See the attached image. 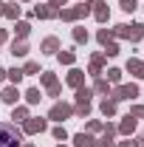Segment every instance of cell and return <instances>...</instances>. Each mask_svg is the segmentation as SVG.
Here are the masks:
<instances>
[{
  "label": "cell",
  "mask_w": 144,
  "mask_h": 147,
  "mask_svg": "<svg viewBox=\"0 0 144 147\" xmlns=\"http://www.w3.org/2000/svg\"><path fill=\"white\" fill-rule=\"evenodd\" d=\"M11 54H14V57H26V54H28V45H26L23 40H20V42L14 40V42H11Z\"/></svg>",
  "instance_id": "8fae6325"
},
{
  "label": "cell",
  "mask_w": 144,
  "mask_h": 147,
  "mask_svg": "<svg viewBox=\"0 0 144 147\" xmlns=\"http://www.w3.org/2000/svg\"><path fill=\"white\" fill-rule=\"evenodd\" d=\"M108 79H110V82H119V79H122V71H119V68H110V71H108Z\"/></svg>",
  "instance_id": "4316f807"
},
{
  "label": "cell",
  "mask_w": 144,
  "mask_h": 147,
  "mask_svg": "<svg viewBox=\"0 0 144 147\" xmlns=\"http://www.w3.org/2000/svg\"><path fill=\"white\" fill-rule=\"evenodd\" d=\"M102 113H105V116H113V113H116V102H113V99H105V102H102Z\"/></svg>",
  "instance_id": "2e32d148"
},
{
  "label": "cell",
  "mask_w": 144,
  "mask_h": 147,
  "mask_svg": "<svg viewBox=\"0 0 144 147\" xmlns=\"http://www.w3.org/2000/svg\"><path fill=\"white\" fill-rule=\"evenodd\" d=\"M82 79H85L82 71H71L68 74V85H73V88H82Z\"/></svg>",
  "instance_id": "7c38bea8"
},
{
  "label": "cell",
  "mask_w": 144,
  "mask_h": 147,
  "mask_svg": "<svg viewBox=\"0 0 144 147\" xmlns=\"http://www.w3.org/2000/svg\"><path fill=\"white\" fill-rule=\"evenodd\" d=\"M54 139H59V142H65V139H68V133H65V127H54Z\"/></svg>",
  "instance_id": "f1b7e54d"
},
{
  "label": "cell",
  "mask_w": 144,
  "mask_h": 147,
  "mask_svg": "<svg viewBox=\"0 0 144 147\" xmlns=\"http://www.w3.org/2000/svg\"><path fill=\"white\" fill-rule=\"evenodd\" d=\"M6 74H9V79H11V82H14V85H17L20 79H23V76H26V74L20 71V68H11V71H6Z\"/></svg>",
  "instance_id": "ac0fdd59"
},
{
  "label": "cell",
  "mask_w": 144,
  "mask_h": 147,
  "mask_svg": "<svg viewBox=\"0 0 144 147\" xmlns=\"http://www.w3.org/2000/svg\"><path fill=\"white\" fill-rule=\"evenodd\" d=\"M73 147H96V144H93V139H90V136L79 133V136H73Z\"/></svg>",
  "instance_id": "9c48e42d"
},
{
  "label": "cell",
  "mask_w": 144,
  "mask_h": 147,
  "mask_svg": "<svg viewBox=\"0 0 144 147\" xmlns=\"http://www.w3.org/2000/svg\"><path fill=\"white\" fill-rule=\"evenodd\" d=\"M116 34L127 37V40H141L144 37V26L141 23H136V26H116Z\"/></svg>",
  "instance_id": "7a4b0ae2"
},
{
  "label": "cell",
  "mask_w": 144,
  "mask_h": 147,
  "mask_svg": "<svg viewBox=\"0 0 144 147\" xmlns=\"http://www.w3.org/2000/svg\"><path fill=\"white\" fill-rule=\"evenodd\" d=\"M73 59H76L73 51H62V54H59V62H65V65H73Z\"/></svg>",
  "instance_id": "7402d4cb"
},
{
  "label": "cell",
  "mask_w": 144,
  "mask_h": 147,
  "mask_svg": "<svg viewBox=\"0 0 144 147\" xmlns=\"http://www.w3.org/2000/svg\"><path fill=\"white\" fill-rule=\"evenodd\" d=\"M90 99V91L88 88H79V91H76V102H88Z\"/></svg>",
  "instance_id": "d4e9b609"
},
{
  "label": "cell",
  "mask_w": 144,
  "mask_h": 147,
  "mask_svg": "<svg viewBox=\"0 0 144 147\" xmlns=\"http://www.w3.org/2000/svg\"><path fill=\"white\" fill-rule=\"evenodd\" d=\"M37 71H40V65H37V62H28V65L23 68V74H37Z\"/></svg>",
  "instance_id": "f546056e"
},
{
  "label": "cell",
  "mask_w": 144,
  "mask_h": 147,
  "mask_svg": "<svg viewBox=\"0 0 144 147\" xmlns=\"http://www.w3.org/2000/svg\"><path fill=\"white\" fill-rule=\"evenodd\" d=\"M42 82H45V85H48V88H54V85H57V79H54V74H48V71L42 74Z\"/></svg>",
  "instance_id": "83f0119b"
},
{
  "label": "cell",
  "mask_w": 144,
  "mask_h": 147,
  "mask_svg": "<svg viewBox=\"0 0 144 147\" xmlns=\"http://www.w3.org/2000/svg\"><path fill=\"white\" fill-rule=\"evenodd\" d=\"M102 59H105V54H96L93 59H90V74H93V76L99 74V68H102Z\"/></svg>",
  "instance_id": "9a60e30c"
},
{
  "label": "cell",
  "mask_w": 144,
  "mask_h": 147,
  "mask_svg": "<svg viewBox=\"0 0 144 147\" xmlns=\"http://www.w3.org/2000/svg\"><path fill=\"white\" fill-rule=\"evenodd\" d=\"M3 102H6V105H14V102H17V88H6V91H3Z\"/></svg>",
  "instance_id": "5bb4252c"
},
{
  "label": "cell",
  "mask_w": 144,
  "mask_h": 147,
  "mask_svg": "<svg viewBox=\"0 0 144 147\" xmlns=\"http://www.w3.org/2000/svg\"><path fill=\"white\" fill-rule=\"evenodd\" d=\"M28 28H31L28 23H17V26H14V31H17L20 37H28Z\"/></svg>",
  "instance_id": "cb8c5ba5"
},
{
  "label": "cell",
  "mask_w": 144,
  "mask_h": 147,
  "mask_svg": "<svg viewBox=\"0 0 144 147\" xmlns=\"http://www.w3.org/2000/svg\"><path fill=\"white\" fill-rule=\"evenodd\" d=\"M59 147H62V144H59Z\"/></svg>",
  "instance_id": "b9f144b4"
},
{
  "label": "cell",
  "mask_w": 144,
  "mask_h": 147,
  "mask_svg": "<svg viewBox=\"0 0 144 147\" xmlns=\"http://www.w3.org/2000/svg\"><path fill=\"white\" fill-rule=\"evenodd\" d=\"M3 40H6V31H3V28H0V42H3Z\"/></svg>",
  "instance_id": "74e56055"
},
{
  "label": "cell",
  "mask_w": 144,
  "mask_h": 147,
  "mask_svg": "<svg viewBox=\"0 0 144 147\" xmlns=\"http://www.w3.org/2000/svg\"><path fill=\"white\" fill-rule=\"evenodd\" d=\"M3 11H6V3H3V0H0V14H3Z\"/></svg>",
  "instance_id": "8d00e7d4"
},
{
  "label": "cell",
  "mask_w": 144,
  "mask_h": 147,
  "mask_svg": "<svg viewBox=\"0 0 144 147\" xmlns=\"http://www.w3.org/2000/svg\"><path fill=\"white\" fill-rule=\"evenodd\" d=\"M96 91H99V93H108V82H105V79H99V82H96Z\"/></svg>",
  "instance_id": "1f68e13d"
},
{
  "label": "cell",
  "mask_w": 144,
  "mask_h": 147,
  "mask_svg": "<svg viewBox=\"0 0 144 147\" xmlns=\"http://www.w3.org/2000/svg\"><path fill=\"white\" fill-rule=\"evenodd\" d=\"M73 113H79V116H88V113H90V105H88V102H79V105L73 108Z\"/></svg>",
  "instance_id": "ffe728a7"
},
{
  "label": "cell",
  "mask_w": 144,
  "mask_h": 147,
  "mask_svg": "<svg viewBox=\"0 0 144 147\" xmlns=\"http://www.w3.org/2000/svg\"><path fill=\"white\" fill-rule=\"evenodd\" d=\"M45 130V119H28L26 122V133H42Z\"/></svg>",
  "instance_id": "8992f818"
},
{
  "label": "cell",
  "mask_w": 144,
  "mask_h": 147,
  "mask_svg": "<svg viewBox=\"0 0 144 147\" xmlns=\"http://www.w3.org/2000/svg\"><path fill=\"white\" fill-rule=\"evenodd\" d=\"M139 147H144V136H139Z\"/></svg>",
  "instance_id": "f35d334b"
},
{
  "label": "cell",
  "mask_w": 144,
  "mask_h": 147,
  "mask_svg": "<svg viewBox=\"0 0 144 147\" xmlns=\"http://www.w3.org/2000/svg\"><path fill=\"white\" fill-rule=\"evenodd\" d=\"M130 116H144V105H136V108L130 110Z\"/></svg>",
  "instance_id": "d6a6232c"
},
{
  "label": "cell",
  "mask_w": 144,
  "mask_h": 147,
  "mask_svg": "<svg viewBox=\"0 0 144 147\" xmlns=\"http://www.w3.org/2000/svg\"><path fill=\"white\" fill-rule=\"evenodd\" d=\"M127 71L133 74V76H139V79H144V62H139V59H130V62H127Z\"/></svg>",
  "instance_id": "ba28073f"
},
{
  "label": "cell",
  "mask_w": 144,
  "mask_h": 147,
  "mask_svg": "<svg viewBox=\"0 0 144 147\" xmlns=\"http://www.w3.org/2000/svg\"><path fill=\"white\" fill-rule=\"evenodd\" d=\"M57 48H59V40H57V37H48V40L42 42V51H45V54H54Z\"/></svg>",
  "instance_id": "4fadbf2b"
},
{
  "label": "cell",
  "mask_w": 144,
  "mask_h": 147,
  "mask_svg": "<svg viewBox=\"0 0 144 147\" xmlns=\"http://www.w3.org/2000/svg\"><path fill=\"white\" fill-rule=\"evenodd\" d=\"M26 147H31V144H26Z\"/></svg>",
  "instance_id": "60d3db41"
},
{
  "label": "cell",
  "mask_w": 144,
  "mask_h": 147,
  "mask_svg": "<svg viewBox=\"0 0 144 147\" xmlns=\"http://www.w3.org/2000/svg\"><path fill=\"white\" fill-rule=\"evenodd\" d=\"M90 6H93V14H96L99 23H105V20H108V6H105V0H93Z\"/></svg>",
  "instance_id": "5b68a950"
},
{
  "label": "cell",
  "mask_w": 144,
  "mask_h": 147,
  "mask_svg": "<svg viewBox=\"0 0 144 147\" xmlns=\"http://www.w3.org/2000/svg\"><path fill=\"white\" fill-rule=\"evenodd\" d=\"M119 130H122V133H124V136H130V133H133V130H136V119H133V116H124V122H122V125H119Z\"/></svg>",
  "instance_id": "30bf717a"
},
{
  "label": "cell",
  "mask_w": 144,
  "mask_h": 147,
  "mask_svg": "<svg viewBox=\"0 0 144 147\" xmlns=\"http://www.w3.org/2000/svg\"><path fill=\"white\" fill-rule=\"evenodd\" d=\"M6 17H11V20H17V14H20V6H6V11H3Z\"/></svg>",
  "instance_id": "603a6c76"
},
{
  "label": "cell",
  "mask_w": 144,
  "mask_h": 147,
  "mask_svg": "<svg viewBox=\"0 0 144 147\" xmlns=\"http://www.w3.org/2000/svg\"><path fill=\"white\" fill-rule=\"evenodd\" d=\"M122 9H124V11H133V9H136V0H122Z\"/></svg>",
  "instance_id": "4dcf8cb0"
},
{
  "label": "cell",
  "mask_w": 144,
  "mask_h": 147,
  "mask_svg": "<svg viewBox=\"0 0 144 147\" xmlns=\"http://www.w3.org/2000/svg\"><path fill=\"white\" fill-rule=\"evenodd\" d=\"M11 119H17V122H26V119H28V110H26V108H14V116H11Z\"/></svg>",
  "instance_id": "44dd1931"
},
{
  "label": "cell",
  "mask_w": 144,
  "mask_h": 147,
  "mask_svg": "<svg viewBox=\"0 0 144 147\" xmlns=\"http://www.w3.org/2000/svg\"><path fill=\"white\" fill-rule=\"evenodd\" d=\"M51 6H54V9H59V6H65V0H51Z\"/></svg>",
  "instance_id": "d590c367"
},
{
  "label": "cell",
  "mask_w": 144,
  "mask_h": 147,
  "mask_svg": "<svg viewBox=\"0 0 144 147\" xmlns=\"http://www.w3.org/2000/svg\"><path fill=\"white\" fill-rule=\"evenodd\" d=\"M133 96H139V88H136V85H122V88H116V93H113V102L133 99Z\"/></svg>",
  "instance_id": "3957f363"
},
{
  "label": "cell",
  "mask_w": 144,
  "mask_h": 147,
  "mask_svg": "<svg viewBox=\"0 0 144 147\" xmlns=\"http://www.w3.org/2000/svg\"><path fill=\"white\" fill-rule=\"evenodd\" d=\"M73 40L76 42H88V31L85 28H73Z\"/></svg>",
  "instance_id": "d6986e66"
},
{
  "label": "cell",
  "mask_w": 144,
  "mask_h": 147,
  "mask_svg": "<svg viewBox=\"0 0 144 147\" xmlns=\"http://www.w3.org/2000/svg\"><path fill=\"white\" fill-rule=\"evenodd\" d=\"M26 99H28V102H31V105H37V102H40V99H42V93L37 91V88H28V93H26Z\"/></svg>",
  "instance_id": "e0dca14e"
},
{
  "label": "cell",
  "mask_w": 144,
  "mask_h": 147,
  "mask_svg": "<svg viewBox=\"0 0 144 147\" xmlns=\"http://www.w3.org/2000/svg\"><path fill=\"white\" fill-rule=\"evenodd\" d=\"M71 113H73L71 105H54V108H51V113H48V119H57V122H62V119H68Z\"/></svg>",
  "instance_id": "277c9868"
},
{
  "label": "cell",
  "mask_w": 144,
  "mask_h": 147,
  "mask_svg": "<svg viewBox=\"0 0 144 147\" xmlns=\"http://www.w3.org/2000/svg\"><path fill=\"white\" fill-rule=\"evenodd\" d=\"M34 14L37 17H59V9H54V6H37Z\"/></svg>",
  "instance_id": "52a82bcc"
},
{
  "label": "cell",
  "mask_w": 144,
  "mask_h": 147,
  "mask_svg": "<svg viewBox=\"0 0 144 147\" xmlns=\"http://www.w3.org/2000/svg\"><path fill=\"white\" fill-rule=\"evenodd\" d=\"M0 147H20V133L11 125H0Z\"/></svg>",
  "instance_id": "6da1fadb"
},
{
  "label": "cell",
  "mask_w": 144,
  "mask_h": 147,
  "mask_svg": "<svg viewBox=\"0 0 144 147\" xmlns=\"http://www.w3.org/2000/svg\"><path fill=\"white\" fill-rule=\"evenodd\" d=\"M99 147H116V144H113V139H102V142H99Z\"/></svg>",
  "instance_id": "836d02e7"
},
{
  "label": "cell",
  "mask_w": 144,
  "mask_h": 147,
  "mask_svg": "<svg viewBox=\"0 0 144 147\" xmlns=\"http://www.w3.org/2000/svg\"><path fill=\"white\" fill-rule=\"evenodd\" d=\"M119 147H139V142H122Z\"/></svg>",
  "instance_id": "e575fe53"
},
{
  "label": "cell",
  "mask_w": 144,
  "mask_h": 147,
  "mask_svg": "<svg viewBox=\"0 0 144 147\" xmlns=\"http://www.w3.org/2000/svg\"><path fill=\"white\" fill-rule=\"evenodd\" d=\"M99 42L108 48V45H113V40H110V31H99Z\"/></svg>",
  "instance_id": "484cf974"
},
{
  "label": "cell",
  "mask_w": 144,
  "mask_h": 147,
  "mask_svg": "<svg viewBox=\"0 0 144 147\" xmlns=\"http://www.w3.org/2000/svg\"><path fill=\"white\" fill-rule=\"evenodd\" d=\"M3 76H6V71H3V68H0V82H3Z\"/></svg>",
  "instance_id": "ab89813d"
}]
</instances>
